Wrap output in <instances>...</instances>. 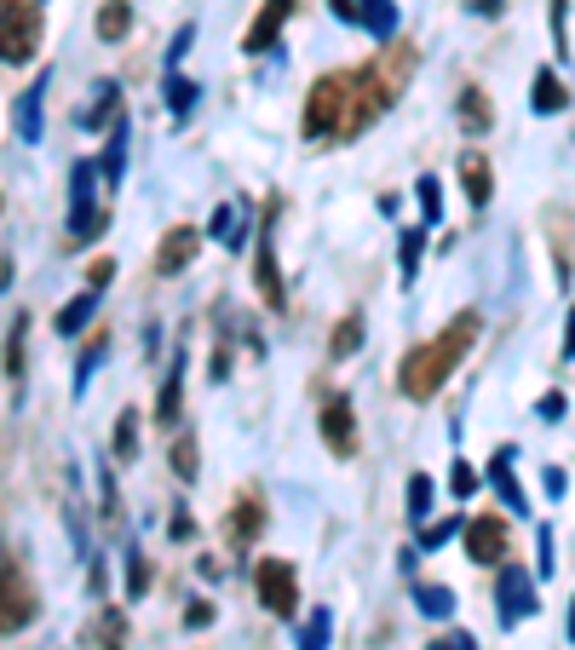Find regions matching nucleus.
Here are the masks:
<instances>
[{
	"label": "nucleus",
	"mask_w": 575,
	"mask_h": 650,
	"mask_svg": "<svg viewBox=\"0 0 575 650\" xmlns=\"http://www.w3.org/2000/svg\"><path fill=\"white\" fill-rule=\"evenodd\" d=\"M483 317L478 311H460L455 323L443 328L437 340H426V346H414L403 363H397V392L414 397V403H426V397H437V386L455 374V363L472 351V340H478Z\"/></svg>",
	"instance_id": "1"
},
{
	"label": "nucleus",
	"mask_w": 575,
	"mask_h": 650,
	"mask_svg": "<svg viewBox=\"0 0 575 650\" xmlns=\"http://www.w3.org/2000/svg\"><path fill=\"white\" fill-rule=\"evenodd\" d=\"M345 104H351V70H334V75H317L311 93H305V139H334L340 144V127H345Z\"/></svg>",
	"instance_id": "2"
},
{
	"label": "nucleus",
	"mask_w": 575,
	"mask_h": 650,
	"mask_svg": "<svg viewBox=\"0 0 575 650\" xmlns=\"http://www.w3.org/2000/svg\"><path fill=\"white\" fill-rule=\"evenodd\" d=\"M35 616H41V593H35V581L23 576L18 558H0V633H23Z\"/></svg>",
	"instance_id": "3"
},
{
	"label": "nucleus",
	"mask_w": 575,
	"mask_h": 650,
	"mask_svg": "<svg viewBox=\"0 0 575 650\" xmlns=\"http://www.w3.org/2000/svg\"><path fill=\"white\" fill-rule=\"evenodd\" d=\"M41 47V6L35 0H6L0 6V58L6 64H29Z\"/></svg>",
	"instance_id": "4"
},
{
	"label": "nucleus",
	"mask_w": 575,
	"mask_h": 650,
	"mask_svg": "<svg viewBox=\"0 0 575 650\" xmlns=\"http://www.w3.org/2000/svg\"><path fill=\"white\" fill-rule=\"evenodd\" d=\"M276 213H282V202H265V219H259V231H253V288H259V300L265 305L288 300L282 265H276Z\"/></svg>",
	"instance_id": "5"
},
{
	"label": "nucleus",
	"mask_w": 575,
	"mask_h": 650,
	"mask_svg": "<svg viewBox=\"0 0 575 650\" xmlns=\"http://www.w3.org/2000/svg\"><path fill=\"white\" fill-rule=\"evenodd\" d=\"M92 190H98V173H92V162H75L69 167V248H87L92 236L104 231V213L92 208Z\"/></svg>",
	"instance_id": "6"
},
{
	"label": "nucleus",
	"mask_w": 575,
	"mask_h": 650,
	"mask_svg": "<svg viewBox=\"0 0 575 650\" xmlns=\"http://www.w3.org/2000/svg\"><path fill=\"white\" fill-rule=\"evenodd\" d=\"M253 593L259 604L271 610V616H294L299 610V576L288 558H259V570H253Z\"/></svg>",
	"instance_id": "7"
},
{
	"label": "nucleus",
	"mask_w": 575,
	"mask_h": 650,
	"mask_svg": "<svg viewBox=\"0 0 575 650\" xmlns=\"http://www.w3.org/2000/svg\"><path fill=\"white\" fill-rule=\"evenodd\" d=\"M317 432H322V443H328L340 461H351V455H357V409H351V397H345V392L322 397Z\"/></svg>",
	"instance_id": "8"
},
{
	"label": "nucleus",
	"mask_w": 575,
	"mask_h": 650,
	"mask_svg": "<svg viewBox=\"0 0 575 650\" xmlns=\"http://www.w3.org/2000/svg\"><path fill=\"white\" fill-rule=\"evenodd\" d=\"M288 18H294V0H259V18L248 24V35H242V52H271L276 41H282V29H288Z\"/></svg>",
	"instance_id": "9"
},
{
	"label": "nucleus",
	"mask_w": 575,
	"mask_h": 650,
	"mask_svg": "<svg viewBox=\"0 0 575 650\" xmlns=\"http://www.w3.org/2000/svg\"><path fill=\"white\" fill-rule=\"evenodd\" d=\"M196 254H202V231H196V225H173V231L156 242V271L161 277H179V271H190Z\"/></svg>",
	"instance_id": "10"
},
{
	"label": "nucleus",
	"mask_w": 575,
	"mask_h": 650,
	"mask_svg": "<svg viewBox=\"0 0 575 650\" xmlns=\"http://www.w3.org/2000/svg\"><path fill=\"white\" fill-rule=\"evenodd\" d=\"M501 627H518L524 616H535V581H529V570H518V564H506L501 576Z\"/></svg>",
	"instance_id": "11"
},
{
	"label": "nucleus",
	"mask_w": 575,
	"mask_h": 650,
	"mask_svg": "<svg viewBox=\"0 0 575 650\" xmlns=\"http://www.w3.org/2000/svg\"><path fill=\"white\" fill-rule=\"evenodd\" d=\"M259 530H265V501H259V489H242L236 507L225 512V535L236 541V547H253Z\"/></svg>",
	"instance_id": "12"
},
{
	"label": "nucleus",
	"mask_w": 575,
	"mask_h": 650,
	"mask_svg": "<svg viewBox=\"0 0 575 650\" xmlns=\"http://www.w3.org/2000/svg\"><path fill=\"white\" fill-rule=\"evenodd\" d=\"M466 553L478 558V564H501L506 558V518H495V512L472 518L466 524Z\"/></svg>",
	"instance_id": "13"
},
{
	"label": "nucleus",
	"mask_w": 575,
	"mask_h": 650,
	"mask_svg": "<svg viewBox=\"0 0 575 650\" xmlns=\"http://www.w3.org/2000/svg\"><path fill=\"white\" fill-rule=\"evenodd\" d=\"M184 363H190V351H173V369L161 374V397H156V420L161 426H179V409H184Z\"/></svg>",
	"instance_id": "14"
},
{
	"label": "nucleus",
	"mask_w": 575,
	"mask_h": 650,
	"mask_svg": "<svg viewBox=\"0 0 575 650\" xmlns=\"http://www.w3.org/2000/svg\"><path fill=\"white\" fill-rule=\"evenodd\" d=\"M460 190H466L472 208H483V202L495 196V173L483 162V150H460Z\"/></svg>",
	"instance_id": "15"
},
{
	"label": "nucleus",
	"mask_w": 575,
	"mask_h": 650,
	"mask_svg": "<svg viewBox=\"0 0 575 650\" xmlns=\"http://www.w3.org/2000/svg\"><path fill=\"white\" fill-rule=\"evenodd\" d=\"M489 484L501 489L506 512H529L524 489H518V478H512V443H501V449H495V461H489Z\"/></svg>",
	"instance_id": "16"
},
{
	"label": "nucleus",
	"mask_w": 575,
	"mask_h": 650,
	"mask_svg": "<svg viewBox=\"0 0 575 650\" xmlns=\"http://www.w3.org/2000/svg\"><path fill=\"white\" fill-rule=\"evenodd\" d=\"M92 311H98V288H81V294H75V300H69L64 311L52 317V328H58L64 340H75V334H81V328L92 323Z\"/></svg>",
	"instance_id": "17"
},
{
	"label": "nucleus",
	"mask_w": 575,
	"mask_h": 650,
	"mask_svg": "<svg viewBox=\"0 0 575 650\" xmlns=\"http://www.w3.org/2000/svg\"><path fill=\"white\" fill-rule=\"evenodd\" d=\"M41 98H46V75H35V81H29V93L18 98V139L23 144L41 139Z\"/></svg>",
	"instance_id": "18"
},
{
	"label": "nucleus",
	"mask_w": 575,
	"mask_h": 650,
	"mask_svg": "<svg viewBox=\"0 0 575 650\" xmlns=\"http://www.w3.org/2000/svg\"><path fill=\"white\" fill-rule=\"evenodd\" d=\"M87 645H92V650H127V616H121L115 604L87 627Z\"/></svg>",
	"instance_id": "19"
},
{
	"label": "nucleus",
	"mask_w": 575,
	"mask_h": 650,
	"mask_svg": "<svg viewBox=\"0 0 575 650\" xmlns=\"http://www.w3.org/2000/svg\"><path fill=\"white\" fill-rule=\"evenodd\" d=\"M357 24H363L374 41H391V35H397V6H391V0H357Z\"/></svg>",
	"instance_id": "20"
},
{
	"label": "nucleus",
	"mask_w": 575,
	"mask_h": 650,
	"mask_svg": "<svg viewBox=\"0 0 575 650\" xmlns=\"http://www.w3.org/2000/svg\"><path fill=\"white\" fill-rule=\"evenodd\" d=\"M570 104V93H564V81L552 70H535V93H529V110L535 116H552V110H564Z\"/></svg>",
	"instance_id": "21"
},
{
	"label": "nucleus",
	"mask_w": 575,
	"mask_h": 650,
	"mask_svg": "<svg viewBox=\"0 0 575 650\" xmlns=\"http://www.w3.org/2000/svg\"><path fill=\"white\" fill-rule=\"evenodd\" d=\"M489 121H495L489 93H483V87H460V127H466V133H489Z\"/></svg>",
	"instance_id": "22"
},
{
	"label": "nucleus",
	"mask_w": 575,
	"mask_h": 650,
	"mask_svg": "<svg viewBox=\"0 0 575 650\" xmlns=\"http://www.w3.org/2000/svg\"><path fill=\"white\" fill-rule=\"evenodd\" d=\"M207 236H213V242H225V248H242V208L219 202V208H213V219H207Z\"/></svg>",
	"instance_id": "23"
},
{
	"label": "nucleus",
	"mask_w": 575,
	"mask_h": 650,
	"mask_svg": "<svg viewBox=\"0 0 575 650\" xmlns=\"http://www.w3.org/2000/svg\"><path fill=\"white\" fill-rule=\"evenodd\" d=\"M133 29V6L127 0H104L98 6V41H121Z\"/></svg>",
	"instance_id": "24"
},
{
	"label": "nucleus",
	"mask_w": 575,
	"mask_h": 650,
	"mask_svg": "<svg viewBox=\"0 0 575 650\" xmlns=\"http://www.w3.org/2000/svg\"><path fill=\"white\" fill-rule=\"evenodd\" d=\"M23 346H29V317H12L6 328V380L23 386Z\"/></svg>",
	"instance_id": "25"
},
{
	"label": "nucleus",
	"mask_w": 575,
	"mask_h": 650,
	"mask_svg": "<svg viewBox=\"0 0 575 650\" xmlns=\"http://www.w3.org/2000/svg\"><path fill=\"white\" fill-rule=\"evenodd\" d=\"M363 346V317L357 311H345L340 323H334V340H328V357L340 363V357H351V351Z\"/></svg>",
	"instance_id": "26"
},
{
	"label": "nucleus",
	"mask_w": 575,
	"mask_h": 650,
	"mask_svg": "<svg viewBox=\"0 0 575 650\" xmlns=\"http://www.w3.org/2000/svg\"><path fill=\"white\" fill-rule=\"evenodd\" d=\"M414 604H420V610H426L432 622L455 616V593H449V587H437V581H420V587H414Z\"/></svg>",
	"instance_id": "27"
},
{
	"label": "nucleus",
	"mask_w": 575,
	"mask_h": 650,
	"mask_svg": "<svg viewBox=\"0 0 575 650\" xmlns=\"http://www.w3.org/2000/svg\"><path fill=\"white\" fill-rule=\"evenodd\" d=\"M115 461H138V409H121L115 415Z\"/></svg>",
	"instance_id": "28"
},
{
	"label": "nucleus",
	"mask_w": 575,
	"mask_h": 650,
	"mask_svg": "<svg viewBox=\"0 0 575 650\" xmlns=\"http://www.w3.org/2000/svg\"><path fill=\"white\" fill-rule=\"evenodd\" d=\"M420 259H426V225H409L403 242H397V265H403V277L409 282H414V271H420Z\"/></svg>",
	"instance_id": "29"
},
{
	"label": "nucleus",
	"mask_w": 575,
	"mask_h": 650,
	"mask_svg": "<svg viewBox=\"0 0 575 650\" xmlns=\"http://www.w3.org/2000/svg\"><path fill=\"white\" fill-rule=\"evenodd\" d=\"M328 633H334V616L328 610H311V622L299 627V650H328Z\"/></svg>",
	"instance_id": "30"
},
{
	"label": "nucleus",
	"mask_w": 575,
	"mask_h": 650,
	"mask_svg": "<svg viewBox=\"0 0 575 650\" xmlns=\"http://www.w3.org/2000/svg\"><path fill=\"white\" fill-rule=\"evenodd\" d=\"M547 18H552V52L570 58V0H552Z\"/></svg>",
	"instance_id": "31"
},
{
	"label": "nucleus",
	"mask_w": 575,
	"mask_h": 650,
	"mask_svg": "<svg viewBox=\"0 0 575 650\" xmlns=\"http://www.w3.org/2000/svg\"><path fill=\"white\" fill-rule=\"evenodd\" d=\"M173 472H179L184 484H196V472H202V466H196V438H190V432L173 438Z\"/></svg>",
	"instance_id": "32"
},
{
	"label": "nucleus",
	"mask_w": 575,
	"mask_h": 650,
	"mask_svg": "<svg viewBox=\"0 0 575 650\" xmlns=\"http://www.w3.org/2000/svg\"><path fill=\"white\" fill-rule=\"evenodd\" d=\"M144 593H150V558L138 553H127V599H144Z\"/></svg>",
	"instance_id": "33"
},
{
	"label": "nucleus",
	"mask_w": 575,
	"mask_h": 650,
	"mask_svg": "<svg viewBox=\"0 0 575 650\" xmlns=\"http://www.w3.org/2000/svg\"><path fill=\"white\" fill-rule=\"evenodd\" d=\"M420 213H426V225H437V213H443V185H437L432 173H426V179H420Z\"/></svg>",
	"instance_id": "34"
},
{
	"label": "nucleus",
	"mask_w": 575,
	"mask_h": 650,
	"mask_svg": "<svg viewBox=\"0 0 575 650\" xmlns=\"http://www.w3.org/2000/svg\"><path fill=\"white\" fill-rule=\"evenodd\" d=\"M167 104H173V116H190V104H196V81L173 75V81H167Z\"/></svg>",
	"instance_id": "35"
},
{
	"label": "nucleus",
	"mask_w": 575,
	"mask_h": 650,
	"mask_svg": "<svg viewBox=\"0 0 575 650\" xmlns=\"http://www.w3.org/2000/svg\"><path fill=\"white\" fill-rule=\"evenodd\" d=\"M409 512H414V524L432 512V478H420V472L409 478Z\"/></svg>",
	"instance_id": "36"
},
{
	"label": "nucleus",
	"mask_w": 575,
	"mask_h": 650,
	"mask_svg": "<svg viewBox=\"0 0 575 650\" xmlns=\"http://www.w3.org/2000/svg\"><path fill=\"white\" fill-rule=\"evenodd\" d=\"M110 110H115V81H98V104L87 110V127H104Z\"/></svg>",
	"instance_id": "37"
},
{
	"label": "nucleus",
	"mask_w": 575,
	"mask_h": 650,
	"mask_svg": "<svg viewBox=\"0 0 575 650\" xmlns=\"http://www.w3.org/2000/svg\"><path fill=\"white\" fill-rule=\"evenodd\" d=\"M121 162H127V127H115V133H110V150H104V173L115 179V173H121Z\"/></svg>",
	"instance_id": "38"
},
{
	"label": "nucleus",
	"mask_w": 575,
	"mask_h": 650,
	"mask_svg": "<svg viewBox=\"0 0 575 650\" xmlns=\"http://www.w3.org/2000/svg\"><path fill=\"white\" fill-rule=\"evenodd\" d=\"M449 489H455L460 501H466V495L478 489V472H472V461H455V472H449Z\"/></svg>",
	"instance_id": "39"
},
{
	"label": "nucleus",
	"mask_w": 575,
	"mask_h": 650,
	"mask_svg": "<svg viewBox=\"0 0 575 650\" xmlns=\"http://www.w3.org/2000/svg\"><path fill=\"white\" fill-rule=\"evenodd\" d=\"M535 547H541V576H552V570H558V547H552V530H547V524L535 530Z\"/></svg>",
	"instance_id": "40"
},
{
	"label": "nucleus",
	"mask_w": 575,
	"mask_h": 650,
	"mask_svg": "<svg viewBox=\"0 0 575 650\" xmlns=\"http://www.w3.org/2000/svg\"><path fill=\"white\" fill-rule=\"evenodd\" d=\"M460 530V518H443V524H432V530L420 535V547H426V553H432V547H443V541H449V535Z\"/></svg>",
	"instance_id": "41"
},
{
	"label": "nucleus",
	"mask_w": 575,
	"mask_h": 650,
	"mask_svg": "<svg viewBox=\"0 0 575 650\" xmlns=\"http://www.w3.org/2000/svg\"><path fill=\"white\" fill-rule=\"evenodd\" d=\"M110 277H115V259H110V254L87 265V288H98V294H104V282H110Z\"/></svg>",
	"instance_id": "42"
},
{
	"label": "nucleus",
	"mask_w": 575,
	"mask_h": 650,
	"mask_svg": "<svg viewBox=\"0 0 575 650\" xmlns=\"http://www.w3.org/2000/svg\"><path fill=\"white\" fill-rule=\"evenodd\" d=\"M184 627H213V599H190V610H184Z\"/></svg>",
	"instance_id": "43"
},
{
	"label": "nucleus",
	"mask_w": 575,
	"mask_h": 650,
	"mask_svg": "<svg viewBox=\"0 0 575 650\" xmlns=\"http://www.w3.org/2000/svg\"><path fill=\"white\" fill-rule=\"evenodd\" d=\"M426 650H478V639H472V633H443V639H432Z\"/></svg>",
	"instance_id": "44"
},
{
	"label": "nucleus",
	"mask_w": 575,
	"mask_h": 650,
	"mask_svg": "<svg viewBox=\"0 0 575 650\" xmlns=\"http://www.w3.org/2000/svg\"><path fill=\"white\" fill-rule=\"evenodd\" d=\"M535 415H541V420H558V415H564V392H547L541 403H535Z\"/></svg>",
	"instance_id": "45"
},
{
	"label": "nucleus",
	"mask_w": 575,
	"mask_h": 650,
	"mask_svg": "<svg viewBox=\"0 0 575 650\" xmlns=\"http://www.w3.org/2000/svg\"><path fill=\"white\" fill-rule=\"evenodd\" d=\"M167 535H173V541H190V535H196V518H190V512H179V518L167 524Z\"/></svg>",
	"instance_id": "46"
},
{
	"label": "nucleus",
	"mask_w": 575,
	"mask_h": 650,
	"mask_svg": "<svg viewBox=\"0 0 575 650\" xmlns=\"http://www.w3.org/2000/svg\"><path fill=\"white\" fill-rule=\"evenodd\" d=\"M564 489H570V478H564L558 466H547V495H564Z\"/></svg>",
	"instance_id": "47"
},
{
	"label": "nucleus",
	"mask_w": 575,
	"mask_h": 650,
	"mask_svg": "<svg viewBox=\"0 0 575 650\" xmlns=\"http://www.w3.org/2000/svg\"><path fill=\"white\" fill-rule=\"evenodd\" d=\"M564 357H575V305H570V328H564Z\"/></svg>",
	"instance_id": "48"
},
{
	"label": "nucleus",
	"mask_w": 575,
	"mask_h": 650,
	"mask_svg": "<svg viewBox=\"0 0 575 650\" xmlns=\"http://www.w3.org/2000/svg\"><path fill=\"white\" fill-rule=\"evenodd\" d=\"M501 6H506V0H478V12H483V18H495Z\"/></svg>",
	"instance_id": "49"
},
{
	"label": "nucleus",
	"mask_w": 575,
	"mask_h": 650,
	"mask_svg": "<svg viewBox=\"0 0 575 650\" xmlns=\"http://www.w3.org/2000/svg\"><path fill=\"white\" fill-rule=\"evenodd\" d=\"M570 645H575V604H570Z\"/></svg>",
	"instance_id": "50"
},
{
	"label": "nucleus",
	"mask_w": 575,
	"mask_h": 650,
	"mask_svg": "<svg viewBox=\"0 0 575 650\" xmlns=\"http://www.w3.org/2000/svg\"><path fill=\"white\" fill-rule=\"evenodd\" d=\"M0 208H6V196H0Z\"/></svg>",
	"instance_id": "51"
}]
</instances>
